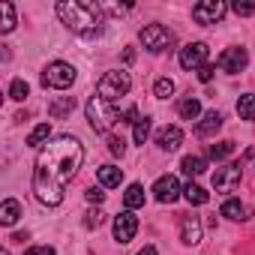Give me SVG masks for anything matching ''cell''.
<instances>
[{"instance_id":"6da1fadb","label":"cell","mask_w":255,"mask_h":255,"mask_svg":"<svg viewBox=\"0 0 255 255\" xmlns=\"http://www.w3.org/2000/svg\"><path fill=\"white\" fill-rule=\"evenodd\" d=\"M84 162V147L78 138L72 135H57L36 159L33 168V192L42 204L57 207L63 201V192L69 186V180L75 177V171Z\"/></svg>"},{"instance_id":"7a4b0ae2","label":"cell","mask_w":255,"mask_h":255,"mask_svg":"<svg viewBox=\"0 0 255 255\" xmlns=\"http://www.w3.org/2000/svg\"><path fill=\"white\" fill-rule=\"evenodd\" d=\"M57 15H60V21H63L72 33H78V36H84V39H96V36L102 33V9H99L96 3L60 0V3H57Z\"/></svg>"},{"instance_id":"3957f363","label":"cell","mask_w":255,"mask_h":255,"mask_svg":"<svg viewBox=\"0 0 255 255\" xmlns=\"http://www.w3.org/2000/svg\"><path fill=\"white\" fill-rule=\"evenodd\" d=\"M129 87H132V81H129V72L114 69V72H105V75L99 78V84H96V93H99L105 102H114V99H120V96H126V93H129Z\"/></svg>"},{"instance_id":"277c9868","label":"cell","mask_w":255,"mask_h":255,"mask_svg":"<svg viewBox=\"0 0 255 255\" xmlns=\"http://www.w3.org/2000/svg\"><path fill=\"white\" fill-rule=\"evenodd\" d=\"M87 120L96 132H108L117 123V111L111 108V102H105L102 96H90L87 99Z\"/></svg>"},{"instance_id":"5b68a950","label":"cell","mask_w":255,"mask_h":255,"mask_svg":"<svg viewBox=\"0 0 255 255\" xmlns=\"http://www.w3.org/2000/svg\"><path fill=\"white\" fill-rule=\"evenodd\" d=\"M141 45L150 54H162L174 45V33L162 24H147V27H141Z\"/></svg>"},{"instance_id":"8992f818","label":"cell","mask_w":255,"mask_h":255,"mask_svg":"<svg viewBox=\"0 0 255 255\" xmlns=\"http://www.w3.org/2000/svg\"><path fill=\"white\" fill-rule=\"evenodd\" d=\"M42 84H45V87H54V90L72 87V84H75V66H72V63H63V60L48 63V69L42 72Z\"/></svg>"},{"instance_id":"52a82bcc","label":"cell","mask_w":255,"mask_h":255,"mask_svg":"<svg viewBox=\"0 0 255 255\" xmlns=\"http://www.w3.org/2000/svg\"><path fill=\"white\" fill-rule=\"evenodd\" d=\"M225 9H228V6L222 3V0H201V3H195V6H192V18H195L201 27H207V24L222 21Z\"/></svg>"},{"instance_id":"ba28073f","label":"cell","mask_w":255,"mask_h":255,"mask_svg":"<svg viewBox=\"0 0 255 255\" xmlns=\"http://www.w3.org/2000/svg\"><path fill=\"white\" fill-rule=\"evenodd\" d=\"M243 180V168L240 165H225L213 171V189L216 192H234Z\"/></svg>"},{"instance_id":"9c48e42d","label":"cell","mask_w":255,"mask_h":255,"mask_svg":"<svg viewBox=\"0 0 255 255\" xmlns=\"http://www.w3.org/2000/svg\"><path fill=\"white\" fill-rule=\"evenodd\" d=\"M207 54H210V48H207L204 42H189V45L180 51V66H183V69H201V66L207 63Z\"/></svg>"},{"instance_id":"30bf717a","label":"cell","mask_w":255,"mask_h":255,"mask_svg":"<svg viewBox=\"0 0 255 255\" xmlns=\"http://www.w3.org/2000/svg\"><path fill=\"white\" fill-rule=\"evenodd\" d=\"M153 195H156V201H162V204L177 201V195H180V183H177V177H174V174H162V177L153 183Z\"/></svg>"},{"instance_id":"8fae6325","label":"cell","mask_w":255,"mask_h":255,"mask_svg":"<svg viewBox=\"0 0 255 255\" xmlns=\"http://www.w3.org/2000/svg\"><path fill=\"white\" fill-rule=\"evenodd\" d=\"M246 63H249V54L243 51V48H228V51H222L219 54V69L222 72H240V69H246Z\"/></svg>"},{"instance_id":"7c38bea8","label":"cell","mask_w":255,"mask_h":255,"mask_svg":"<svg viewBox=\"0 0 255 255\" xmlns=\"http://www.w3.org/2000/svg\"><path fill=\"white\" fill-rule=\"evenodd\" d=\"M135 231H138V219H135L129 210H123V213L114 219V237H117L120 243H129V240L135 237Z\"/></svg>"},{"instance_id":"4fadbf2b","label":"cell","mask_w":255,"mask_h":255,"mask_svg":"<svg viewBox=\"0 0 255 255\" xmlns=\"http://www.w3.org/2000/svg\"><path fill=\"white\" fill-rule=\"evenodd\" d=\"M180 240L186 246L201 243V222H198V216H183L180 219Z\"/></svg>"},{"instance_id":"5bb4252c","label":"cell","mask_w":255,"mask_h":255,"mask_svg":"<svg viewBox=\"0 0 255 255\" xmlns=\"http://www.w3.org/2000/svg\"><path fill=\"white\" fill-rule=\"evenodd\" d=\"M219 126H222V114L219 111H207V114H201V123L195 126V135L198 138H210V135L219 132Z\"/></svg>"},{"instance_id":"9a60e30c","label":"cell","mask_w":255,"mask_h":255,"mask_svg":"<svg viewBox=\"0 0 255 255\" xmlns=\"http://www.w3.org/2000/svg\"><path fill=\"white\" fill-rule=\"evenodd\" d=\"M180 141H183V132H180V126H165V129H159L156 132V144L162 147V150H177L180 147Z\"/></svg>"},{"instance_id":"2e32d148","label":"cell","mask_w":255,"mask_h":255,"mask_svg":"<svg viewBox=\"0 0 255 255\" xmlns=\"http://www.w3.org/2000/svg\"><path fill=\"white\" fill-rule=\"evenodd\" d=\"M96 177H99V183H102V186L114 189V186H120V180H123V171H120L117 165H102V168H96Z\"/></svg>"},{"instance_id":"e0dca14e","label":"cell","mask_w":255,"mask_h":255,"mask_svg":"<svg viewBox=\"0 0 255 255\" xmlns=\"http://www.w3.org/2000/svg\"><path fill=\"white\" fill-rule=\"evenodd\" d=\"M18 216H21V204L15 198H6L3 207H0V222H3V225H15Z\"/></svg>"},{"instance_id":"ac0fdd59","label":"cell","mask_w":255,"mask_h":255,"mask_svg":"<svg viewBox=\"0 0 255 255\" xmlns=\"http://www.w3.org/2000/svg\"><path fill=\"white\" fill-rule=\"evenodd\" d=\"M222 216L243 222V219H249V207H246V204H240V201H234V198H228V201L222 204Z\"/></svg>"},{"instance_id":"d6986e66","label":"cell","mask_w":255,"mask_h":255,"mask_svg":"<svg viewBox=\"0 0 255 255\" xmlns=\"http://www.w3.org/2000/svg\"><path fill=\"white\" fill-rule=\"evenodd\" d=\"M12 27H15V6L9 0H0V30L9 33Z\"/></svg>"},{"instance_id":"ffe728a7","label":"cell","mask_w":255,"mask_h":255,"mask_svg":"<svg viewBox=\"0 0 255 255\" xmlns=\"http://www.w3.org/2000/svg\"><path fill=\"white\" fill-rule=\"evenodd\" d=\"M123 204L129 207V210L141 207V204H144V186H141V183H132L129 189H126V195H123Z\"/></svg>"},{"instance_id":"44dd1931","label":"cell","mask_w":255,"mask_h":255,"mask_svg":"<svg viewBox=\"0 0 255 255\" xmlns=\"http://www.w3.org/2000/svg\"><path fill=\"white\" fill-rule=\"evenodd\" d=\"M177 111H180V117H183V120H195V117L201 114V102H198L195 96H186V99H180Z\"/></svg>"},{"instance_id":"7402d4cb","label":"cell","mask_w":255,"mask_h":255,"mask_svg":"<svg viewBox=\"0 0 255 255\" xmlns=\"http://www.w3.org/2000/svg\"><path fill=\"white\" fill-rule=\"evenodd\" d=\"M72 108H75V99H72V96H66V99L51 102V105H48V114H51V117H57V120H63Z\"/></svg>"},{"instance_id":"603a6c76","label":"cell","mask_w":255,"mask_h":255,"mask_svg":"<svg viewBox=\"0 0 255 255\" xmlns=\"http://www.w3.org/2000/svg\"><path fill=\"white\" fill-rule=\"evenodd\" d=\"M180 165H183V174H189V177H195V174H204V171H207V159H201V156H186Z\"/></svg>"},{"instance_id":"cb8c5ba5","label":"cell","mask_w":255,"mask_h":255,"mask_svg":"<svg viewBox=\"0 0 255 255\" xmlns=\"http://www.w3.org/2000/svg\"><path fill=\"white\" fill-rule=\"evenodd\" d=\"M237 114H240L243 120H255V96H252V93H243V96L237 99Z\"/></svg>"},{"instance_id":"d4e9b609","label":"cell","mask_w":255,"mask_h":255,"mask_svg":"<svg viewBox=\"0 0 255 255\" xmlns=\"http://www.w3.org/2000/svg\"><path fill=\"white\" fill-rule=\"evenodd\" d=\"M48 135H51V126H48V123H39L36 129L27 135V147H39L42 141H48Z\"/></svg>"},{"instance_id":"484cf974","label":"cell","mask_w":255,"mask_h":255,"mask_svg":"<svg viewBox=\"0 0 255 255\" xmlns=\"http://www.w3.org/2000/svg\"><path fill=\"white\" fill-rule=\"evenodd\" d=\"M234 141H219V144H210V150H207V156L210 159H225V156H231L234 153Z\"/></svg>"},{"instance_id":"4316f807","label":"cell","mask_w":255,"mask_h":255,"mask_svg":"<svg viewBox=\"0 0 255 255\" xmlns=\"http://www.w3.org/2000/svg\"><path fill=\"white\" fill-rule=\"evenodd\" d=\"M183 192H186V201H189V204H207V198H210V195H207L198 183H189Z\"/></svg>"},{"instance_id":"83f0119b","label":"cell","mask_w":255,"mask_h":255,"mask_svg":"<svg viewBox=\"0 0 255 255\" xmlns=\"http://www.w3.org/2000/svg\"><path fill=\"white\" fill-rule=\"evenodd\" d=\"M150 135V117H138L135 120V144H144Z\"/></svg>"},{"instance_id":"f1b7e54d","label":"cell","mask_w":255,"mask_h":255,"mask_svg":"<svg viewBox=\"0 0 255 255\" xmlns=\"http://www.w3.org/2000/svg\"><path fill=\"white\" fill-rule=\"evenodd\" d=\"M27 93H30V87H27V81H24V78H15V81L9 84V96H12L15 102H21Z\"/></svg>"},{"instance_id":"f546056e","label":"cell","mask_w":255,"mask_h":255,"mask_svg":"<svg viewBox=\"0 0 255 255\" xmlns=\"http://www.w3.org/2000/svg\"><path fill=\"white\" fill-rule=\"evenodd\" d=\"M153 93H156L159 99H168V96L174 93V81H171V78H159L156 87H153Z\"/></svg>"},{"instance_id":"4dcf8cb0","label":"cell","mask_w":255,"mask_h":255,"mask_svg":"<svg viewBox=\"0 0 255 255\" xmlns=\"http://www.w3.org/2000/svg\"><path fill=\"white\" fill-rule=\"evenodd\" d=\"M102 219H105L102 210H87V213H84V225H87V228H99Z\"/></svg>"},{"instance_id":"1f68e13d","label":"cell","mask_w":255,"mask_h":255,"mask_svg":"<svg viewBox=\"0 0 255 255\" xmlns=\"http://www.w3.org/2000/svg\"><path fill=\"white\" fill-rule=\"evenodd\" d=\"M108 150H111L114 156H123V153H126V144H123V138L111 135V138H108Z\"/></svg>"},{"instance_id":"d6a6232c","label":"cell","mask_w":255,"mask_h":255,"mask_svg":"<svg viewBox=\"0 0 255 255\" xmlns=\"http://www.w3.org/2000/svg\"><path fill=\"white\" fill-rule=\"evenodd\" d=\"M84 195H87V201H90V204H102V201H105V192H102L99 186H90Z\"/></svg>"},{"instance_id":"836d02e7","label":"cell","mask_w":255,"mask_h":255,"mask_svg":"<svg viewBox=\"0 0 255 255\" xmlns=\"http://www.w3.org/2000/svg\"><path fill=\"white\" fill-rule=\"evenodd\" d=\"M231 9H234L237 15H255V3H240V0H237Z\"/></svg>"},{"instance_id":"e575fe53","label":"cell","mask_w":255,"mask_h":255,"mask_svg":"<svg viewBox=\"0 0 255 255\" xmlns=\"http://www.w3.org/2000/svg\"><path fill=\"white\" fill-rule=\"evenodd\" d=\"M24 255H54V249L51 246H30Z\"/></svg>"},{"instance_id":"d590c367","label":"cell","mask_w":255,"mask_h":255,"mask_svg":"<svg viewBox=\"0 0 255 255\" xmlns=\"http://www.w3.org/2000/svg\"><path fill=\"white\" fill-rule=\"evenodd\" d=\"M213 72H216V69H213L210 63H204V66L198 69V78H201V81H210V78H213Z\"/></svg>"},{"instance_id":"8d00e7d4","label":"cell","mask_w":255,"mask_h":255,"mask_svg":"<svg viewBox=\"0 0 255 255\" xmlns=\"http://www.w3.org/2000/svg\"><path fill=\"white\" fill-rule=\"evenodd\" d=\"M132 60H135V51L126 48V51H123V63H132Z\"/></svg>"},{"instance_id":"74e56055","label":"cell","mask_w":255,"mask_h":255,"mask_svg":"<svg viewBox=\"0 0 255 255\" xmlns=\"http://www.w3.org/2000/svg\"><path fill=\"white\" fill-rule=\"evenodd\" d=\"M12 240H18V243H24V240H27V231H18V234H12Z\"/></svg>"},{"instance_id":"f35d334b","label":"cell","mask_w":255,"mask_h":255,"mask_svg":"<svg viewBox=\"0 0 255 255\" xmlns=\"http://www.w3.org/2000/svg\"><path fill=\"white\" fill-rule=\"evenodd\" d=\"M138 255H156V246H144V249H141Z\"/></svg>"},{"instance_id":"ab89813d","label":"cell","mask_w":255,"mask_h":255,"mask_svg":"<svg viewBox=\"0 0 255 255\" xmlns=\"http://www.w3.org/2000/svg\"><path fill=\"white\" fill-rule=\"evenodd\" d=\"M0 255H9V252H6V249H3V252H0Z\"/></svg>"}]
</instances>
